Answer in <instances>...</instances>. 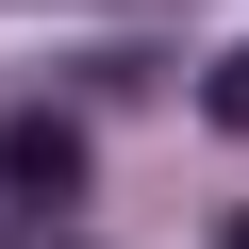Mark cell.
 <instances>
[{"mask_svg":"<svg viewBox=\"0 0 249 249\" xmlns=\"http://www.w3.org/2000/svg\"><path fill=\"white\" fill-rule=\"evenodd\" d=\"M0 183H17V199H67V183H83V116H50V100L0 116Z\"/></svg>","mask_w":249,"mask_h":249,"instance_id":"obj_1","label":"cell"},{"mask_svg":"<svg viewBox=\"0 0 249 249\" xmlns=\"http://www.w3.org/2000/svg\"><path fill=\"white\" fill-rule=\"evenodd\" d=\"M232 249H249V216H232Z\"/></svg>","mask_w":249,"mask_h":249,"instance_id":"obj_3","label":"cell"},{"mask_svg":"<svg viewBox=\"0 0 249 249\" xmlns=\"http://www.w3.org/2000/svg\"><path fill=\"white\" fill-rule=\"evenodd\" d=\"M199 100H216V133H249V50H232V67H216Z\"/></svg>","mask_w":249,"mask_h":249,"instance_id":"obj_2","label":"cell"}]
</instances>
